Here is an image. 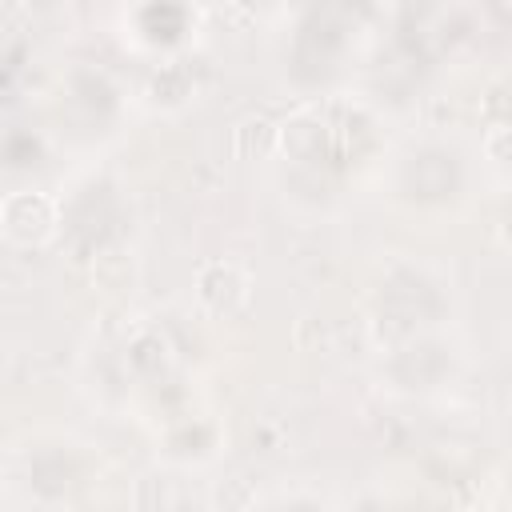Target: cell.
I'll return each instance as SVG.
<instances>
[{
    "label": "cell",
    "instance_id": "cell-1",
    "mask_svg": "<svg viewBox=\"0 0 512 512\" xmlns=\"http://www.w3.org/2000/svg\"><path fill=\"white\" fill-rule=\"evenodd\" d=\"M24 4H28L32 12H40V16H48V12H60V8H64L68 0H24Z\"/></svg>",
    "mask_w": 512,
    "mask_h": 512
}]
</instances>
